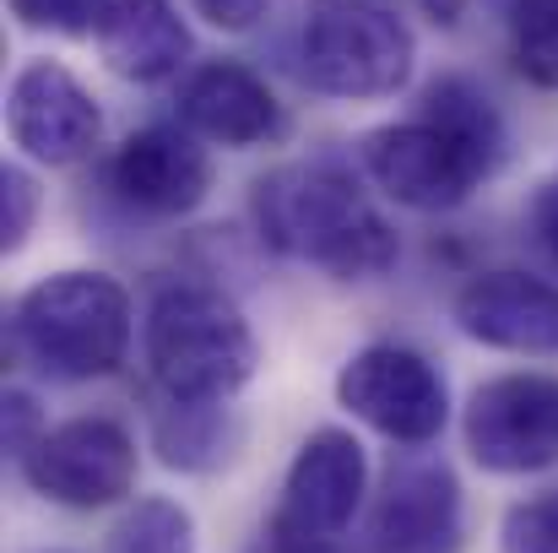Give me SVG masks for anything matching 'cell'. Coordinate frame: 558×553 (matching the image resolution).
<instances>
[{"label": "cell", "mask_w": 558, "mask_h": 553, "mask_svg": "<svg viewBox=\"0 0 558 553\" xmlns=\"http://www.w3.org/2000/svg\"><path fill=\"white\" fill-rule=\"evenodd\" d=\"M417 38L379 0H310L299 22V76L326 98H390L412 82Z\"/></svg>", "instance_id": "5"}, {"label": "cell", "mask_w": 558, "mask_h": 553, "mask_svg": "<svg viewBox=\"0 0 558 553\" xmlns=\"http://www.w3.org/2000/svg\"><path fill=\"white\" fill-rule=\"evenodd\" d=\"M211 27H222V33H250L266 11H271V0H190Z\"/></svg>", "instance_id": "22"}, {"label": "cell", "mask_w": 558, "mask_h": 553, "mask_svg": "<svg viewBox=\"0 0 558 553\" xmlns=\"http://www.w3.org/2000/svg\"><path fill=\"white\" fill-rule=\"evenodd\" d=\"M5 131L11 142L49 169H65L87 158L104 136L98 98L82 87V76L60 60H22L5 93Z\"/></svg>", "instance_id": "10"}, {"label": "cell", "mask_w": 558, "mask_h": 553, "mask_svg": "<svg viewBox=\"0 0 558 553\" xmlns=\"http://www.w3.org/2000/svg\"><path fill=\"white\" fill-rule=\"evenodd\" d=\"M337 401L396 445H428L445 434L450 385L417 348L369 342L337 374Z\"/></svg>", "instance_id": "7"}, {"label": "cell", "mask_w": 558, "mask_h": 553, "mask_svg": "<svg viewBox=\"0 0 558 553\" xmlns=\"http://www.w3.org/2000/svg\"><path fill=\"white\" fill-rule=\"evenodd\" d=\"M456 326L499 353L558 359V282L532 272H477L456 293Z\"/></svg>", "instance_id": "12"}, {"label": "cell", "mask_w": 558, "mask_h": 553, "mask_svg": "<svg viewBox=\"0 0 558 553\" xmlns=\"http://www.w3.org/2000/svg\"><path fill=\"white\" fill-rule=\"evenodd\" d=\"M461 483L450 461H396L374 505L369 553H461Z\"/></svg>", "instance_id": "11"}, {"label": "cell", "mask_w": 558, "mask_h": 553, "mask_svg": "<svg viewBox=\"0 0 558 553\" xmlns=\"http://www.w3.org/2000/svg\"><path fill=\"white\" fill-rule=\"evenodd\" d=\"M466 450L483 472L526 478L558 467V374H494L466 401Z\"/></svg>", "instance_id": "9"}, {"label": "cell", "mask_w": 558, "mask_h": 553, "mask_svg": "<svg viewBox=\"0 0 558 553\" xmlns=\"http://www.w3.org/2000/svg\"><path fill=\"white\" fill-rule=\"evenodd\" d=\"M109 190L153 217L195 212L211 190V158L185 125H147L109 158Z\"/></svg>", "instance_id": "13"}, {"label": "cell", "mask_w": 558, "mask_h": 553, "mask_svg": "<svg viewBox=\"0 0 558 553\" xmlns=\"http://www.w3.org/2000/svg\"><path fill=\"white\" fill-rule=\"evenodd\" d=\"M255 223L277 255L320 266L337 282H364L396 266V228L337 164H282L255 180Z\"/></svg>", "instance_id": "2"}, {"label": "cell", "mask_w": 558, "mask_h": 553, "mask_svg": "<svg viewBox=\"0 0 558 553\" xmlns=\"http://www.w3.org/2000/svg\"><path fill=\"white\" fill-rule=\"evenodd\" d=\"M16 348L54 380H104L131 353V293L109 272H49L11 315Z\"/></svg>", "instance_id": "4"}, {"label": "cell", "mask_w": 558, "mask_h": 553, "mask_svg": "<svg viewBox=\"0 0 558 553\" xmlns=\"http://www.w3.org/2000/svg\"><path fill=\"white\" fill-rule=\"evenodd\" d=\"M505 27H510L515 71L532 87L558 93V0H510Z\"/></svg>", "instance_id": "17"}, {"label": "cell", "mask_w": 558, "mask_h": 553, "mask_svg": "<svg viewBox=\"0 0 558 553\" xmlns=\"http://www.w3.org/2000/svg\"><path fill=\"white\" fill-rule=\"evenodd\" d=\"M180 120L201 142L217 147H260L282 136V104L266 87L260 71H250L244 60H206L180 82Z\"/></svg>", "instance_id": "14"}, {"label": "cell", "mask_w": 558, "mask_h": 553, "mask_svg": "<svg viewBox=\"0 0 558 553\" xmlns=\"http://www.w3.org/2000/svg\"><path fill=\"white\" fill-rule=\"evenodd\" d=\"M16 27L27 33H60V38H93L104 0H5Z\"/></svg>", "instance_id": "20"}, {"label": "cell", "mask_w": 558, "mask_h": 553, "mask_svg": "<svg viewBox=\"0 0 558 553\" xmlns=\"http://www.w3.org/2000/svg\"><path fill=\"white\" fill-rule=\"evenodd\" d=\"M142 353L169 401H228L255 374V332L239 304L206 282H169L142 326Z\"/></svg>", "instance_id": "3"}, {"label": "cell", "mask_w": 558, "mask_h": 553, "mask_svg": "<svg viewBox=\"0 0 558 553\" xmlns=\"http://www.w3.org/2000/svg\"><path fill=\"white\" fill-rule=\"evenodd\" d=\"M417 5H423L439 27H456V22H461V11H466V0H417Z\"/></svg>", "instance_id": "25"}, {"label": "cell", "mask_w": 558, "mask_h": 553, "mask_svg": "<svg viewBox=\"0 0 558 553\" xmlns=\"http://www.w3.org/2000/svg\"><path fill=\"white\" fill-rule=\"evenodd\" d=\"M499 553H558V489H543L505 510Z\"/></svg>", "instance_id": "19"}, {"label": "cell", "mask_w": 558, "mask_h": 553, "mask_svg": "<svg viewBox=\"0 0 558 553\" xmlns=\"http://www.w3.org/2000/svg\"><path fill=\"white\" fill-rule=\"evenodd\" d=\"M359 158L396 206L450 212L505 164V120L477 82L439 76L412 120L364 136Z\"/></svg>", "instance_id": "1"}, {"label": "cell", "mask_w": 558, "mask_h": 553, "mask_svg": "<svg viewBox=\"0 0 558 553\" xmlns=\"http://www.w3.org/2000/svg\"><path fill=\"white\" fill-rule=\"evenodd\" d=\"M109 553H195V516L180 500H136L109 532Z\"/></svg>", "instance_id": "18"}, {"label": "cell", "mask_w": 558, "mask_h": 553, "mask_svg": "<svg viewBox=\"0 0 558 553\" xmlns=\"http://www.w3.org/2000/svg\"><path fill=\"white\" fill-rule=\"evenodd\" d=\"M33 401L22 396V390H11L5 396V445H11V456H22L27 445H33Z\"/></svg>", "instance_id": "24"}, {"label": "cell", "mask_w": 558, "mask_h": 553, "mask_svg": "<svg viewBox=\"0 0 558 553\" xmlns=\"http://www.w3.org/2000/svg\"><path fill=\"white\" fill-rule=\"evenodd\" d=\"M532 233H537L543 255L558 266V175L543 184V190H537V201H532Z\"/></svg>", "instance_id": "23"}, {"label": "cell", "mask_w": 558, "mask_h": 553, "mask_svg": "<svg viewBox=\"0 0 558 553\" xmlns=\"http://www.w3.org/2000/svg\"><path fill=\"white\" fill-rule=\"evenodd\" d=\"M364 494H369V456L359 434L315 429L282 478L271 543L282 553H326L364 510Z\"/></svg>", "instance_id": "6"}, {"label": "cell", "mask_w": 558, "mask_h": 553, "mask_svg": "<svg viewBox=\"0 0 558 553\" xmlns=\"http://www.w3.org/2000/svg\"><path fill=\"white\" fill-rule=\"evenodd\" d=\"M38 180L22 169V164H5L0 169V244L5 250H22L33 223H38Z\"/></svg>", "instance_id": "21"}, {"label": "cell", "mask_w": 558, "mask_h": 553, "mask_svg": "<svg viewBox=\"0 0 558 553\" xmlns=\"http://www.w3.org/2000/svg\"><path fill=\"white\" fill-rule=\"evenodd\" d=\"M33 494L65 510H104L136 489V440L114 418H71L38 429V440L16 456Z\"/></svg>", "instance_id": "8"}, {"label": "cell", "mask_w": 558, "mask_h": 553, "mask_svg": "<svg viewBox=\"0 0 558 553\" xmlns=\"http://www.w3.org/2000/svg\"><path fill=\"white\" fill-rule=\"evenodd\" d=\"M93 44L125 82H169L190 60V27L174 0H104Z\"/></svg>", "instance_id": "15"}, {"label": "cell", "mask_w": 558, "mask_h": 553, "mask_svg": "<svg viewBox=\"0 0 558 553\" xmlns=\"http://www.w3.org/2000/svg\"><path fill=\"white\" fill-rule=\"evenodd\" d=\"M158 445L169 467L206 472L228 461L233 434L222 429V401H169V418H158Z\"/></svg>", "instance_id": "16"}]
</instances>
